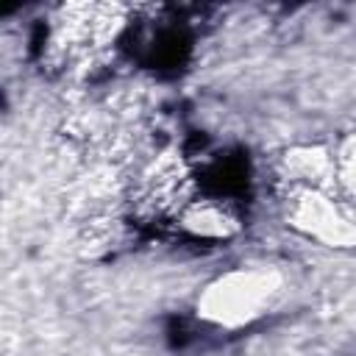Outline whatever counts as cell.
I'll use <instances>...</instances> for the list:
<instances>
[{"label":"cell","mask_w":356,"mask_h":356,"mask_svg":"<svg viewBox=\"0 0 356 356\" xmlns=\"http://www.w3.org/2000/svg\"><path fill=\"white\" fill-rule=\"evenodd\" d=\"M189 50H192V39H189V31L184 25H164L159 28L147 44H145V53H142V61L153 70H161V72H175L186 64L189 58Z\"/></svg>","instance_id":"cell-1"}]
</instances>
